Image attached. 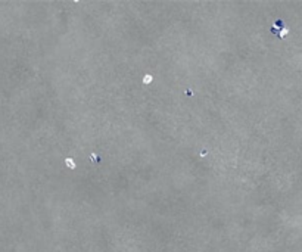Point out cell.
Wrapping results in <instances>:
<instances>
[{
    "label": "cell",
    "mask_w": 302,
    "mask_h": 252,
    "mask_svg": "<svg viewBox=\"0 0 302 252\" xmlns=\"http://www.w3.org/2000/svg\"><path fill=\"white\" fill-rule=\"evenodd\" d=\"M150 81H152V75H149V74L145 75V78H143V83H145V84H149Z\"/></svg>",
    "instance_id": "obj_1"
},
{
    "label": "cell",
    "mask_w": 302,
    "mask_h": 252,
    "mask_svg": "<svg viewBox=\"0 0 302 252\" xmlns=\"http://www.w3.org/2000/svg\"><path fill=\"white\" fill-rule=\"evenodd\" d=\"M66 165H68L69 168H75V165H74V162H72L71 158H68V159H66Z\"/></svg>",
    "instance_id": "obj_2"
}]
</instances>
